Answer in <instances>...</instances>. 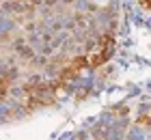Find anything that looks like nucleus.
Wrapping results in <instances>:
<instances>
[{"mask_svg":"<svg viewBox=\"0 0 151 140\" xmlns=\"http://www.w3.org/2000/svg\"><path fill=\"white\" fill-rule=\"evenodd\" d=\"M95 52H97V54L88 60V67H99L101 62H106V58L112 54V39L110 37H104V39L99 41V47Z\"/></svg>","mask_w":151,"mask_h":140,"instance_id":"obj_1","label":"nucleus"},{"mask_svg":"<svg viewBox=\"0 0 151 140\" xmlns=\"http://www.w3.org/2000/svg\"><path fill=\"white\" fill-rule=\"evenodd\" d=\"M142 2H145L147 6H151V0H142Z\"/></svg>","mask_w":151,"mask_h":140,"instance_id":"obj_2","label":"nucleus"}]
</instances>
